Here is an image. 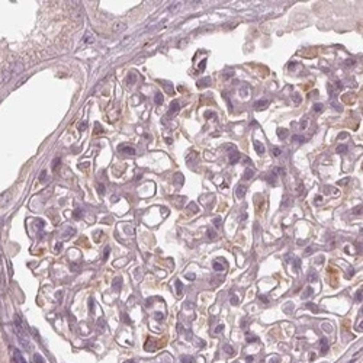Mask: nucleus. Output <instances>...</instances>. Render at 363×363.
I'll list each match as a JSON object with an SVG mask.
<instances>
[{
  "mask_svg": "<svg viewBox=\"0 0 363 363\" xmlns=\"http://www.w3.org/2000/svg\"><path fill=\"white\" fill-rule=\"evenodd\" d=\"M346 64H347V65H355L356 61L353 60V58H347V60H346Z\"/></svg>",
  "mask_w": 363,
  "mask_h": 363,
  "instance_id": "obj_38",
  "label": "nucleus"
},
{
  "mask_svg": "<svg viewBox=\"0 0 363 363\" xmlns=\"http://www.w3.org/2000/svg\"><path fill=\"white\" fill-rule=\"evenodd\" d=\"M214 269H215L216 272H222V270H224V266L221 265V263H218V261H214Z\"/></svg>",
  "mask_w": 363,
  "mask_h": 363,
  "instance_id": "obj_21",
  "label": "nucleus"
},
{
  "mask_svg": "<svg viewBox=\"0 0 363 363\" xmlns=\"http://www.w3.org/2000/svg\"><path fill=\"white\" fill-rule=\"evenodd\" d=\"M209 83H211V79H209V77H205V79L198 81V87H206Z\"/></svg>",
  "mask_w": 363,
  "mask_h": 363,
  "instance_id": "obj_11",
  "label": "nucleus"
},
{
  "mask_svg": "<svg viewBox=\"0 0 363 363\" xmlns=\"http://www.w3.org/2000/svg\"><path fill=\"white\" fill-rule=\"evenodd\" d=\"M305 126H306V121H302V122H301V128L304 129V128H305Z\"/></svg>",
  "mask_w": 363,
  "mask_h": 363,
  "instance_id": "obj_54",
  "label": "nucleus"
},
{
  "mask_svg": "<svg viewBox=\"0 0 363 363\" xmlns=\"http://www.w3.org/2000/svg\"><path fill=\"white\" fill-rule=\"evenodd\" d=\"M164 84H166V89H167V92H169V93H173V89H171L170 83H164Z\"/></svg>",
  "mask_w": 363,
  "mask_h": 363,
  "instance_id": "obj_44",
  "label": "nucleus"
},
{
  "mask_svg": "<svg viewBox=\"0 0 363 363\" xmlns=\"http://www.w3.org/2000/svg\"><path fill=\"white\" fill-rule=\"evenodd\" d=\"M224 350H227L228 355H234V349H231L230 346H224Z\"/></svg>",
  "mask_w": 363,
  "mask_h": 363,
  "instance_id": "obj_33",
  "label": "nucleus"
},
{
  "mask_svg": "<svg viewBox=\"0 0 363 363\" xmlns=\"http://www.w3.org/2000/svg\"><path fill=\"white\" fill-rule=\"evenodd\" d=\"M277 137H279V140H285L288 137V131L285 128H280L279 131H277Z\"/></svg>",
  "mask_w": 363,
  "mask_h": 363,
  "instance_id": "obj_14",
  "label": "nucleus"
},
{
  "mask_svg": "<svg viewBox=\"0 0 363 363\" xmlns=\"http://www.w3.org/2000/svg\"><path fill=\"white\" fill-rule=\"evenodd\" d=\"M119 153H122V154H128V155H134L135 154V148L132 147H129V145H119Z\"/></svg>",
  "mask_w": 363,
  "mask_h": 363,
  "instance_id": "obj_3",
  "label": "nucleus"
},
{
  "mask_svg": "<svg viewBox=\"0 0 363 363\" xmlns=\"http://www.w3.org/2000/svg\"><path fill=\"white\" fill-rule=\"evenodd\" d=\"M25 70V65L20 63V61H15L13 64H10L3 73H2V77H0V83H6L10 80V77L16 76V74H20V73Z\"/></svg>",
  "mask_w": 363,
  "mask_h": 363,
  "instance_id": "obj_1",
  "label": "nucleus"
},
{
  "mask_svg": "<svg viewBox=\"0 0 363 363\" xmlns=\"http://www.w3.org/2000/svg\"><path fill=\"white\" fill-rule=\"evenodd\" d=\"M214 225H215L216 228L220 227V225H221V218H215V220H214Z\"/></svg>",
  "mask_w": 363,
  "mask_h": 363,
  "instance_id": "obj_41",
  "label": "nucleus"
},
{
  "mask_svg": "<svg viewBox=\"0 0 363 363\" xmlns=\"http://www.w3.org/2000/svg\"><path fill=\"white\" fill-rule=\"evenodd\" d=\"M312 251H314V249H312V247H310V249H306V251H305V253H306V254H311V253H312Z\"/></svg>",
  "mask_w": 363,
  "mask_h": 363,
  "instance_id": "obj_51",
  "label": "nucleus"
},
{
  "mask_svg": "<svg viewBox=\"0 0 363 363\" xmlns=\"http://www.w3.org/2000/svg\"><path fill=\"white\" fill-rule=\"evenodd\" d=\"M182 362H183V363H193V357H190V356L182 357Z\"/></svg>",
  "mask_w": 363,
  "mask_h": 363,
  "instance_id": "obj_28",
  "label": "nucleus"
},
{
  "mask_svg": "<svg viewBox=\"0 0 363 363\" xmlns=\"http://www.w3.org/2000/svg\"><path fill=\"white\" fill-rule=\"evenodd\" d=\"M79 129H80V131H81V129H86V124H81L79 126Z\"/></svg>",
  "mask_w": 363,
  "mask_h": 363,
  "instance_id": "obj_55",
  "label": "nucleus"
},
{
  "mask_svg": "<svg viewBox=\"0 0 363 363\" xmlns=\"http://www.w3.org/2000/svg\"><path fill=\"white\" fill-rule=\"evenodd\" d=\"M13 360H15V363H26L19 350H13Z\"/></svg>",
  "mask_w": 363,
  "mask_h": 363,
  "instance_id": "obj_6",
  "label": "nucleus"
},
{
  "mask_svg": "<svg viewBox=\"0 0 363 363\" xmlns=\"http://www.w3.org/2000/svg\"><path fill=\"white\" fill-rule=\"evenodd\" d=\"M93 41H95V39H90V36H89V35H86V36H84V42H93Z\"/></svg>",
  "mask_w": 363,
  "mask_h": 363,
  "instance_id": "obj_48",
  "label": "nucleus"
},
{
  "mask_svg": "<svg viewBox=\"0 0 363 363\" xmlns=\"http://www.w3.org/2000/svg\"><path fill=\"white\" fill-rule=\"evenodd\" d=\"M154 102L157 103V105H161V103H163V95H161V93H155Z\"/></svg>",
  "mask_w": 363,
  "mask_h": 363,
  "instance_id": "obj_19",
  "label": "nucleus"
},
{
  "mask_svg": "<svg viewBox=\"0 0 363 363\" xmlns=\"http://www.w3.org/2000/svg\"><path fill=\"white\" fill-rule=\"evenodd\" d=\"M308 279H310V282H314V280H317V275H315L314 272H311L310 276H308Z\"/></svg>",
  "mask_w": 363,
  "mask_h": 363,
  "instance_id": "obj_32",
  "label": "nucleus"
},
{
  "mask_svg": "<svg viewBox=\"0 0 363 363\" xmlns=\"http://www.w3.org/2000/svg\"><path fill=\"white\" fill-rule=\"evenodd\" d=\"M306 306H308L311 311H314V312H320V308H318V306H315V304H311V302H310V304H306Z\"/></svg>",
  "mask_w": 363,
  "mask_h": 363,
  "instance_id": "obj_22",
  "label": "nucleus"
},
{
  "mask_svg": "<svg viewBox=\"0 0 363 363\" xmlns=\"http://www.w3.org/2000/svg\"><path fill=\"white\" fill-rule=\"evenodd\" d=\"M231 302H234V304H237V302H238V299L235 298V296H232V298H231Z\"/></svg>",
  "mask_w": 363,
  "mask_h": 363,
  "instance_id": "obj_53",
  "label": "nucleus"
},
{
  "mask_svg": "<svg viewBox=\"0 0 363 363\" xmlns=\"http://www.w3.org/2000/svg\"><path fill=\"white\" fill-rule=\"evenodd\" d=\"M293 266H295V270H299V266H301V260H299V259H296V260L293 261Z\"/></svg>",
  "mask_w": 363,
  "mask_h": 363,
  "instance_id": "obj_37",
  "label": "nucleus"
},
{
  "mask_svg": "<svg viewBox=\"0 0 363 363\" xmlns=\"http://www.w3.org/2000/svg\"><path fill=\"white\" fill-rule=\"evenodd\" d=\"M311 293H312V288H308V289L305 291V293L302 295V298H308V296H310Z\"/></svg>",
  "mask_w": 363,
  "mask_h": 363,
  "instance_id": "obj_31",
  "label": "nucleus"
},
{
  "mask_svg": "<svg viewBox=\"0 0 363 363\" xmlns=\"http://www.w3.org/2000/svg\"><path fill=\"white\" fill-rule=\"evenodd\" d=\"M292 99H293V102H295V103H301V102H302V98H301V96H299L298 93H295Z\"/></svg>",
  "mask_w": 363,
  "mask_h": 363,
  "instance_id": "obj_27",
  "label": "nucleus"
},
{
  "mask_svg": "<svg viewBox=\"0 0 363 363\" xmlns=\"http://www.w3.org/2000/svg\"><path fill=\"white\" fill-rule=\"evenodd\" d=\"M215 116H216V115L214 114V112H206V114H205V118H206V119H209V118H215Z\"/></svg>",
  "mask_w": 363,
  "mask_h": 363,
  "instance_id": "obj_39",
  "label": "nucleus"
},
{
  "mask_svg": "<svg viewBox=\"0 0 363 363\" xmlns=\"http://www.w3.org/2000/svg\"><path fill=\"white\" fill-rule=\"evenodd\" d=\"M180 6H182V3L179 2V3H176V4H171L170 8H169V10H170V12H176V10H179V8H180Z\"/></svg>",
  "mask_w": 363,
  "mask_h": 363,
  "instance_id": "obj_25",
  "label": "nucleus"
},
{
  "mask_svg": "<svg viewBox=\"0 0 363 363\" xmlns=\"http://www.w3.org/2000/svg\"><path fill=\"white\" fill-rule=\"evenodd\" d=\"M254 150H256V153H257L259 155L265 154V147H263V144H261L260 141H256V142H254Z\"/></svg>",
  "mask_w": 363,
  "mask_h": 363,
  "instance_id": "obj_7",
  "label": "nucleus"
},
{
  "mask_svg": "<svg viewBox=\"0 0 363 363\" xmlns=\"http://www.w3.org/2000/svg\"><path fill=\"white\" fill-rule=\"evenodd\" d=\"M222 328H224V325H222V324H221V325H218V327H216V330H215V334L221 333V331H222Z\"/></svg>",
  "mask_w": 363,
  "mask_h": 363,
  "instance_id": "obj_47",
  "label": "nucleus"
},
{
  "mask_svg": "<svg viewBox=\"0 0 363 363\" xmlns=\"http://www.w3.org/2000/svg\"><path fill=\"white\" fill-rule=\"evenodd\" d=\"M135 80H137L135 73H129L128 77H126V83H128V84H134V83H135Z\"/></svg>",
  "mask_w": 363,
  "mask_h": 363,
  "instance_id": "obj_15",
  "label": "nucleus"
},
{
  "mask_svg": "<svg viewBox=\"0 0 363 363\" xmlns=\"http://www.w3.org/2000/svg\"><path fill=\"white\" fill-rule=\"evenodd\" d=\"M292 141H293V142H304L305 138L301 137V135H293V137H292Z\"/></svg>",
  "mask_w": 363,
  "mask_h": 363,
  "instance_id": "obj_20",
  "label": "nucleus"
},
{
  "mask_svg": "<svg viewBox=\"0 0 363 363\" xmlns=\"http://www.w3.org/2000/svg\"><path fill=\"white\" fill-rule=\"evenodd\" d=\"M176 177H177V183H179V185H182V183H183V176L179 173V174H176Z\"/></svg>",
  "mask_w": 363,
  "mask_h": 363,
  "instance_id": "obj_40",
  "label": "nucleus"
},
{
  "mask_svg": "<svg viewBox=\"0 0 363 363\" xmlns=\"http://www.w3.org/2000/svg\"><path fill=\"white\" fill-rule=\"evenodd\" d=\"M272 154H273V157H279L280 154H282V150L280 148H277V147H275L272 150Z\"/></svg>",
  "mask_w": 363,
  "mask_h": 363,
  "instance_id": "obj_23",
  "label": "nucleus"
},
{
  "mask_svg": "<svg viewBox=\"0 0 363 363\" xmlns=\"http://www.w3.org/2000/svg\"><path fill=\"white\" fill-rule=\"evenodd\" d=\"M322 330H327V331H331V325H330V324H322Z\"/></svg>",
  "mask_w": 363,
  "mask_h": 363,
  "instance_id": "obj_43",
  "label": "nucleus"
},
{
  "mask_svg": "<svg viewBox=\"0 0 363 363\" xmlns=\"http://www.w3.org/2000/svg\"><path fill=\"white\" fill-rule=\"evenodd\" d=\"M57 164H60V159H54V163H53V170H57Z\"/></svg>",
  "mask_w": 363,
  "mask_h": 363,
  "instance_id": "obj_36",
  "label": "nucleus"
},
{
  "mask_svg": "<svg viewBox=\"0 0 363 363\" xmlns=\"http://www.w3.org/2000/svg\"><path fill=\"white\" fill-rule=\"evenodd\" d=\"M80 215H81V214H80V211L77 209V211L74 212V216H76V218H80Z\"/></svg>",
  "mask_w": 363,
  "mask_h": 363,
  "instance_id": "obj_52",
  "label": "nucleus"
},
{
  "mask_svg": "<svg viewBox=\"0 0 363 363\" xmlns=\"http://www.w3.org/2000/svg\"><path fill=\"white\" fill-rule=\"evenodd\" d=\"M235 195H237V198H244V195H246V186H243L240 185L238 187H237V190H235Z\"/></svg>",
  "mask_w": 363,
  "mask_h": 363,
  "instance_id": "obj_8",
  "label": "nucleus"
},
{
  "mask_svg": "<svg viewBox=\"0 0 363 363\" xmlns=\"http://www.w3.org/2000/svg\"><path fill=\"white\" fill-rule=\"evenodd\" d=\"M322 108H324V106H322V103H315V105H314V110H315V112H321Z\"/></svg>",
  "mask_w": 363,
  "mask_h": 363,
  "instance_id": "obj_26",
  "label": "nucleus"
},
{
  "mask_svg": "<svg viewBox=\"0 0 363 363\" xmlns=\"http://www.w3.org/2000/svg\"><path fill=\"white\" fill-rule=\"evenodd\" d=\"M356 299H357V301H362V289L357 291V293H356Z\"/></svg>",
  "mask_w": 363,
  "mask_h": 363,
  "instance_id": "obj_42",
  "label": "nucleus"
},
{
  "mask_svg": "<svg viewBox=\"0 0 363 363\" xmlns=\"http://www.w3.org/2000/svg\"><path fill=\"white\" fill-rule=\"evenodd\" d=\"M45 174H47V171H42L41 173V182H45Z\"/></svg>",
  "mask_w": 363,
  "mask_h": 363,
  "instance_id": "obj_50",
  "label": "nucleus"
},
{
  "mask_svg": "<svg viewBox=\"0 0 363 363\" xmlns=\"http://www.w3.org/2000/svg\"><path fill=\"white\" fill-rule=\"evenodd\" d=\"M266 179H267V182L270 183V185H275V183H276V174H273V173L269 174Z\"/></svg>",
  "mask_w": 363,
  "mask_h": 363,
  "instance_id": "obj_18",
  "label": "nucleus"
},
{
  "mask_svg": "<svg viewBox=\"0 0 363 363\" xmlns=\"http://www.w3.org/2000/svg\"><path fill=\"white\" fill-rule=\"evenodd\" d=\"M205 65H206V60H202L201 64H199V71H204V70H205Z\"/></svg>",
  "mask_w": 363,
  "mask_h": 363,
  "instance_id": "obj_34",
  "label": "nucleus"
},
{
  "mask_svg": "<svg viewBox=\"0 0 363 363\" xmlns=\"http://www.w3.org/2000/svg\"><path fill=\"white\" fill-rule=\"evenodd\" d=\"M125 28H126V25H125L124 22H119V23H116V25L114 26V31H115V32H122Z\"/></svg>",
  "mask_w": 363,
  "mask_h": 363,
  "instance_id": "obj_13",
  "label": "nucleus"
},
{
  "mask_svg": "<svg viewBox=\"0 0 363 363\" xmlns=\"http://www.w3.org/2000/svg\"><path fill=\"white\" fill-rule=\"evenodd\" d=\"M336 151H337V154H346V153L349 151V147L344 145V144H341V145H338V147L336 148Z\"/></svg>",
  "mask_w": 363,
  "mask_h": 363,
  "instance_id": "obj_10",
  "label": "nucleus"
},
{
  "mask_svg": "<svg viewBox=\"0 0 363 363\" xmlns=\"http://www.w3.org/2000/svg\"><path fill=\"white\" fill-rule=\"evenodd\" d=\"M320 344H321V350H322V352H327V350H328V343H327V338H321Z\"/></svg>",
  "mask_w": 363,
  "mask_h": 363,
  "instance_id": "obj_17",
  "label": "nucleus"
},
{
  "mask_svg": "<svg viewBox=\"0 0 363 363\" xmlns=\"http://www.w3.org/2000/svg\"><path fill=\"white\" fill-rule=\"evenodd\" d=\"M327 89H328V95H330V96H331V98H333V96H334V90H333V86H331V84H327Z\"/></svg>",
  "mask_w": 363,
  "mask_h": 363,
  "instance_id": "obj_35",
  "label": "nucleus"
},
{
  "mask_svg": "<svg viewBox=\"0 0 363 363\" xmlns=\"http://www.w3.org/2000/svg\"><path fill=\"white\" fill-rule=\"evenodd\" d=\"M238 160H240V154L237 151H234V153H231V154H230V163H231V164L238 163Z\"/></svg>",
  "mask_w": 363,
  "mask_h": 363,
  "instance_id": "obj_9",
  "label": "nucleus"
},
{
  "mask_svg": "<svg viewBox=\"0 0 363 363\" xmlns=\"http://www.w3.org/2000/svg\"><path fill=\"white\" fill-rule=\"evenodd\" d=\"M35 360H36V363H44V360L41 359V356H38V355H35V357H34Z\"/></svg>",
  "mask_w": 363,
  "mask_h": 363,
  "instance_id": "obj_46",
  "label": "nucleus"
},
{
  "mask_svg": "<svg viewBox=\"0 0 363 363\" xmlns=\"http://www.w3.org/2000/svg\"><path fill=\"white\" fill-rule=\"evenodd\" d=\"M0 283H2V289H6V279H4V273H2L0 275Z\"/></svg>",
  "mask_w": 363,
  "mask_h": 363,
  "instance_id": "obj_24",
  "label": "nucleus"
},
{
  "mask_svg": "<svg viewBox=\"0 0 363 363\" xmlns=\"http://www.w3.org/2000/svg\"><path fill=\"white\" fill-rule=\"evenodd\" d=\"M12 201V193L9 192H4L0 195V206H6V205H9Z\"/></svg>",
  "mask_w": 363,
  "mask_h": 363,
  "instance_id": "obj_2",
  "label": "nucleus"
},
{
  "mask_svg": "<svg viewBox=\"0 0 363 363\" xmlns=\"http://www.w3.org/2000/svg\"><path fill=\"white\" fill-rule=\"evenodd\" d=\"M179 109H180V103L177 102V100H173V102L170 103V109H169V115H174V114H177Z\"/></svg>",
  "mask_w": 363,
  "mask_h": 363,
  "instance_id": "obj_5",
  "label": "nucleus"
},
{
  "mask_svg": "<svg viewBox=\"0 0 363 363\" xmlns=\"http://www.w3.org/2000/svg\"><path fill=\"white\" fill-rule=\"evenodd\" d=\"M353 214H355V215H359V214H362V205L356 206V208L353 209Z\"/></svg>",
  "mask_w": 363,
  "mask_h": 363,
  "instance_id": "obj_29",
  "label": "nucleus"
},
{
  "mask_svg": "<svg viewBox=\"0 0 363 363\" xmlns=\"http://www.w3.org/2000/svg\"><path fill=\"white\" fill-rule=\"evenodd\" d=\"M176 288H177V296H182V293H183V285H182L180 280H176Z\"/></svg>",
  "mask_w": 363,
  "mask_h": 363,
  "instance_id": "obj_16",
  "label": "nucleus"
},
{
  "mask_svg": "<svg viewBox=\"0 0 363 363\" xmlns=\"http://www.w3.org/2000/svg\"><path fill=\"white\" fill-rule=\"evenodd\" d=\"M98 192L100 193V195L105 192V187H103V185H99V186H98Z\"/></svg>",
  "mask_w": 363,
  "mask_h": 363,
  "instance_id": "obj_45",
  "label": "nucleus"
},
{
  "mask_svg": "<svg viewBox=\"0 0 363 363\" xmlns=\"http://www.w3.org/2000/svg\"><path fill=\"white\" fill-rule=\"evenodd\" d=\"M254 109H257V110H263L266 109L269 106V100H266V99H261V100H257V102H254Z\"/></svg>",
  "mask_w": 363,
  "mask_h": 363,
  "instance_id": "obj_4",
  "label": "nucleus"
},
{
  "mask_svg": "<svg viewBox=\"0 0 363 363\" xmlns=\"http://www.w3.org/2000/svg\"><path fill=\"white\" fill-rule=\"evenodd\" d=\"M253 176H254V171L251 170V169H246V170H244V176H243V177L246 179V180H250V179L253 177Z\"/></svg>",
  "mask_w": 363,
  "mask_h": 363,
  "instance_id": "obj_12",
  "label": "nucleus"
},
{
  "mask_svg": "<svg viewBox=\"0 0 363 363\" xmlns=\"http://www.w3.org/2000/svg\"><path fill=\"white\" fill-rule=\"evenodd\" d=\"M208 237H209V238H211V240H214V238H215V237H216L215 231H214V230H208Z\"/></svg>",
  "mask_w": 363,
  "mask_h": 363,
  "instance_id": "obj_30",
  "label": "nucleus"
},
{
  "mask_svg": "<svg viewBox=\"0 0 363 363\" xmlns=\"http://www.w3.org/2000/svg\"><path fill=\"white\" fill-rule=\"evenodd\" d=\"M341 87H343V84H341V81H337V83H336V89H338V90H340Z\"/></svg>",
  "mask_w": 363,
  "mask_h": 363,
  "instance_id": "obj_49",
  "label": "nucleus"
}]
</instances>
